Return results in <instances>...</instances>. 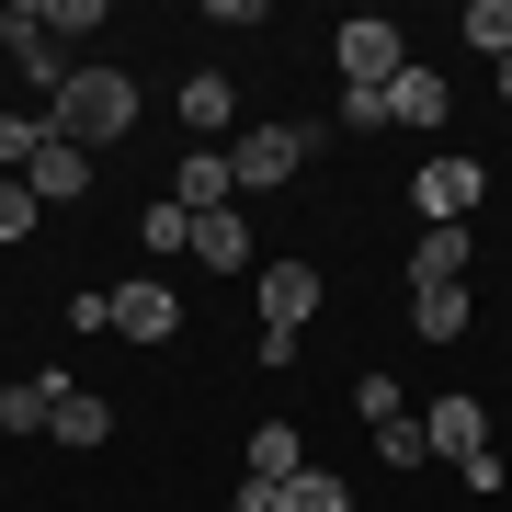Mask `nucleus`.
<instances>
[{"label": "nucleus", "instance_id": "obj_1", "mask_svg": "<svg viewBox=\"0 0 512 512\" xmlns=\"http://www.w3.org/2000/svg\"><path fill=\"white\" fill-rule=\"evenodd\" d=\"M35 114H46V137H69V148H92V160H103L114 137H137L148 92H137V69H114V57H80V69L57 80Z\"/></svg>", "mask_w": 512, "mask_h": 512}, {"label": "nucleus", "instance_id": "obj_2", "mask_svg": "<svg viewBox=\"0 0 512 512\" xmlns=\"http://www.w3.org/2000/svg\"><path fill=\"white\" fill-rule=\"evenodd\" d=\"M319 148H330V126H239V137H228V183H239V194H285Z\"/></svg>", "mask_w": 512, "mask_h": 512}, {"label": "nucleus", "instance_id": "obj_3", "mask_svg": "<svg viewBox=\"0 0 512 512\" xmlns=\"http://www.w3.org/2000/svg\"><path fill=\"white\" fill-rule=\"evenodd\" d=\"M410 205H421V228H467L478 205H490V160H467V148L421 160V171H410Z\"/></svg>", "mask_w": 512, "mask_h": 512}, {"label": "nucleus", "instance_id": "obj_4", "mask_svg": "<svg viewBox=\"0 0 512 512\" xmlns=\"http://www.w3.org/2000/svg\"><path fill=\"white\" fill-rule=\"evenodd\" d=\"M330 57H342V92H387V80L410 69V35L387 12H353L342 35H330Z\"/></svg>", "mask_w": 512, "mask_h": 512}, {"label": "nucleus", "instance_id": "obj_5", "mask_svg": "<svg viewBox=\"0 0 512 512\" xmlns=\"http://www.w3.org/2000/svg\"><path fill=\"white\" fill-rule=\"evenodd\" d=\"M103 330H126L137 353H160V342H183V296H171L160 274H126V285L103 296Z\"/></svg>", "mask_w": 512, "mask_h": 512}, {"label": "nucleus", "instance_id": "obj_6", "mask_svg": "<svg viewBox=\"0 0 512 512\" xmlns=\"http://www.w3.org/2000/svg\"><path fill=\"white\" fill-rule=\"evenodd\" d=\"M0 46H12V69L35 80V92H57V80L80 69V57H69V46H57L46 23H35V0H12V12H0Z\"/></svg>", "mask_w": 512, "mask_h": 512}, {"label": "nucleus", "instance_id": "obj_7", "mask_svg": "<svg viewBox=\"0 0 512 512\" xmlns=\"http://www.w3.org/2000/svg\"><path fill=\"white\" fill-rule=\"evenodd\" d=\"M228 137H239V80L228 69L183 80V148H228Z\"/></svg>", "mask_w": 512, "mask_h": 512}, {"label": "nucleus", "instance_id": "obj_8", "mask_svg": "<svg viewBox=\"0 0 512 512\" xmlns=\"http://www.w3.org/2000/svg\"><path fill=\"white\" fill-rule=\"evenodd\" d=\"M319 296H330V285H319V262H308V251H285L274 274H262V319H274V330H308V319H319Z\"/></svg>", "mask_w": 512, "mask_h": 512}, {"label": "nucleus", "instance_id": "obj_9", "mask_svg": "<svg viewBox=\"0 0 512 512\" xmlns=\"http://www.w3.org/2000/svg\"><path fill=\"white\" fill-rule=\"evenodd\" d=\"M12 183H35V205L57 217V205H80V194H92V148L46 137V148H35V171H12Z\"/></svg>", "mask_w": 512, "mask_h": 512}, {"label": "nucleus", "instance_id": "obj_10", "mask_svg": "<svg viewBox=\"0 0 512 512\" xmlns=\"http://www.w3.org/2000/svg\"><path fill=\"white\" fill-rule=\"evenodd\" d=\"M171 205H183V217H217V205H239L228 148H183V160H171Z\"/></svg>", "mask_w": 512, "mask_h": 512}, {"label": "nucleus", "instance_id": "obj_11", "mask_svg": "<svg viewBox=\"0 0 512 512\" xmlns=\"http://www.w3.org/2000/svg\"><path fill=\"white\" fill-rule=\"evenodd\" d=\"M467 262H478V239H467V228H421V239H410V296L467 285Z\"/></svg>", "mask_w": 512, "mask_h": 512}, {"label": "nucleus", "instance_id": "obj_12", "mask_svg": "<svg viewBox=\"0 0 512 512\" xmlns=\"http://www.w3.org/2000/svg\"><path fill=\"white\" fill-rule=\"evenodd\" d=\"M421 444H433V456H478V444H490V410H478V399H433V410H421Z\"/></svg>", "mask_w": 512, "mask_h": 512}, {"label": "nucleus", "instance_id": "obj_13", "mask_svg": "<svg viewBox=\"0 0 512 512\" xmlns=\"http://www.w3.org/2000/svg\"><path fill=\"white\" fill-rule=\"evenodd\" d=\"M444 103H456V92H444V69H421V57L387 80V126H444Z\"/></svg>", "mask_w": 512, "mask_h": 512}, {"label": "nucleus", "instance_id": "obj_14", "mask_svg": "<svg viewBox=\"0 0 512 512\" xmlns=\"http://www.w3.org/2000/svg\"><path fill=\"white\" fill-rule=\"evenodd\" d=\"M194 262H205V274H251V217H239V205L194 217Z\"/></svg>", "mask_w": 512, "mask_h": 512}, {"label": "nucleus", "instance_id": "obj_15", "mask_svg": "<svg viewBox=\"0 0 512 512\" xmlns=\"http://www.w3.org/2000/svg\"><path fill=\"white\" fill-rule=\"evenodd\" d=\"M46 444H69V456H92V444H114V399H92V387H69L46 421Z\"/></svg>", "mask_w": 512, "mask_h": 512}, {"label": "nucleus", "instance_id": "obj_16", "mask_svg": "<svg viewBox=\"0 0 512 512\" xmlns=\"http://www.w3.org/2000/svg\"><path fill=\"white\" fill-rule=\"evenodd\" d=\"M57 399H69V376H23V387H0V433H46V421H57Z\"/></svg>", "mask_w": 512, "mask_h": 512}, {"label": "nucleus", "instance_id": "obj_17", "mask_svg": "<svg viewBox=\"0 0 512 512\" xmlns=\"http://www.w3.org/2000/svg\"><path fill=\"white\" fill-rule=\"evenodd\" d=\"M410 342L456 353V342H467V285H433V296H410Z\"/></svg>", "mask_w": 512, "mask_h": 512}, {"label": "nucleus", "instance_id": "obj_18", "mask_svg": "<svg viewBox=\"0 0 512 512\" xmlns=\"http://www.w3.org/2000/svg\"><path fill=\"white\" fill-rule=\"evenodd\" d=\"M296 467H308V433H296V421L274 410V421H262V433H251V478H262V490H285Z\"/></svg>", "mask_w": 512, "mask_h": 512}, {"label": "nucleus", "instance_id": "obj_19", "mask_svg": "<svg viewBox=\"0 0 512 512\" xmlns=\"http://www.w3.org/2000/svg\"><path fill=\"white\" fill-rule=\"evenodd\" d=\"M456 46H478L501 69V57H512V0H467V12H456Z\"/></svg>", "mask_w": 512, "mask_h": 512}, {"label": "nucleus", "instance_id": "obj_20", "mask_svg": "<svg viewBox=\"0 0 512 512\" xmlns=\"http://www.w3.org/2000/svg\"><path fill=\"white\" fill-rule=\"evenodd\" d=\"M274 512H353V478H330V467H296L285 490H274Z\"/></svg>", "mask_w": 512, "mask_h": 512}, {"label": "nucleus", "instance_id": "obj_21", "mask_svg": "<svg viewBox=\"0 0 512 512\" xmlns=\"http://www.w3.org/2000/svg\"><path fill=\"white\" fill-rule=\"evenodd\" d=\"M137 251H148V262H171V251H194V217H183V205L160 194V205H148V217H137Z\"/></svg>", "mask_w": 512, "mask_h": 512}, {"label": "nucleus", "instance_id": "obj_22", "mask_svg": "<svg viewBox=\"0 0 512 512\" xmlns=\"http://www.w3.org/2000/svg\"><path fill=\"white\" fill-rule=\"evenodd\" d=\"M376 467H433V444H421V410H399V421H376Z\"/></svg>", "mask_w": 512, "mask_h": 512}, {"label": "nucleus", "instance_id": "obj_23", "mask_svg": "<svg viewBox=\"0 0 512 512\" xmlns=\"http://www.w3.org/2000/svg\"><path fill=\"white\" fill-rule=\"evenodd\" d=\"M399 410H410L399 376H353V421H365V433H376V421H399Z\"/></svg>", "mask_w": 512, "mask_h": 512}, {"label": "nucleus", "instance_id": "obj_24", "mask_svg": "<svg viewBox=\"0 0 512 512\" xmlns=\"http://www.w3.org/2000/svg\"><path fill=\"white\" fill-rule=\"evenodd\" d=\"M35 23H46L57 46H69V35H103V0H35Z\"/></svg>", "mask_w": 512, "mask_h": 512}, {"label": "nucleus", "instance_id": "obj_25", "mask_svg": "<svg viewBox=\"0 0 512 512\" xmlns=\"http://www.w3.org/2000/svg\"><path fill=\"white\" fill-rule=\"evenodd\" d=\"M35 148H46V114H0V171H35Z\"/></svg>", "mask_w": 512, "mask_h": 512}, {"label": "nucleus", "instance_id": "obj_26", "mask_svg": "<svg viewBox=\"0 0 512 512\" xmlns=\"http://www.w3.org/2000/svg\"><path fill=\"white\" fill-rule=\"evenodd\" d=\"M46 228V205H35V183H0V251H12V239H35Z\"/></svg>", "mask_w": 512, "mask_h": 512}, {"label": "nucleus", "instance_id": "obj_27", "mask_svg": "<svg viewBox=\"0 0 512 512\" xmlns=\"http://www.w3.org/2000/svg\"><path fill=\"white\" fill-rule=\"evenodd\" d=\"M228 512H274V490H262V478H251V490H228Z\"/></svg>", "mask_w": 512, "mask_h": 512}, {"label": "nucleus", "instance_id": "obj_28", "mask_svg": "<svg viewBox=\"0 0 512 512\" xmlns=\"http://www.w3.org/2000/svg\"><path fill=\"white\" fill-rule=\"evenodd\" d=\"M501 103H512V57H501Z\"/></svg>", "mask_w": 512, "mask_h": 512}]
</instances>
